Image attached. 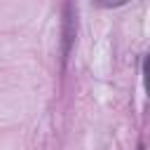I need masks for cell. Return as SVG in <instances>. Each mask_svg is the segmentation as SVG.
<instances>
[{
  "mask_svg": "<svg viewBox=\"0 0 150 150\" xmlns=\"http://www.w3.org/2000/svg\"><path fill=\"white\" fill-rule=\"evenodd\" d=\"M75 35H77V14H75V7L70 2H66V7H63V33H61V38H63L61 40V63L63 66L70 56Z\"/></svg>",
  "mask_w": 150,
  "mask_h": 150,
  "instance_id": "6da1fadb",
  "label": "cell"
},
{
  "mask_svg": "<svg viewBox=\"0 0 150 150\" xmlns=\"http://www.w3.org/2000/svg\"><path fill=\"white\" fill-rule=\"evenodd\" d=\"M143 82H145V91L150 94V54L143 59Z\"/></svg>",
  "mask_w": 150,
  "mask_h": 150,
  "instance_id": "7a4b0ae2",
  "label": "cell"
}]
</instances>
